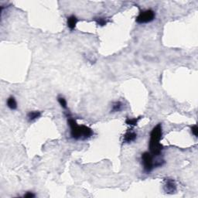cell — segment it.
I'll return each mask as SVG.
<instances>
[{"label": "cell", "mask_w": 198, "mask_h": 198, "mask_svg": "<svg viewBox=\"0 0 198 198\" xmlns=\"http://www.w3.org/2000/svg\"><path fill=\"white\" fill-rule=\"evenodd\" d=\"M67 122L71 128V136L74 140H85L94 135V132L91 128L84 125L79 126L76 120L71 117H69Z\"/></svg>", "instance_id": "6da1fadb"}, {"label": "cell", "mask_w": 198, "mask_h": 198, "mask_svg": "<svg viewBox=\"0 0 198 198\" xmlns=\"http://www.w3.org/2000/svg\"><path fill=\"white\" fill-rule=\"evenodd\" d=\"M162 136H163V129H162V125L160 123L155 126L150 133L149 148H150V153L153 156H160L162 150H163V146L160 143Z\"/></svg>", "instance_id": "7a4b0ae2"}, {"label": "cell", "mask_w": 198, "mask_h": 198, "mask_svg": "<svg viewBox=\"0 0 198 198\" xmlns=\"http://www.w3.org/2000/svg\"><path fill=\"white\" fill-rule=\"evenodd\" d=\"M141 159L145 172H146L147 173H150L153 170V168L155 167L153 156L149 152H145L142 154Z\"/></svg>", "instance_id": "3957f363"}, {"label": "cell", "mask_w": 198, "mask_h": 198, "mask_svg": "<svg viewBox=\"0 0 198 198\" xmlns=\"http://www.w3.org/2000/svg\"><path fill=\"white\" fill-rule=\"evenodd\" d=\"M155 16V12L152 9H146V10L141 11L137 17H136V23L140 24L143 23H150L152 21L154 20Z\"/></svg>", "instance_id": "277c9868"}, {"label": "cell", "mask_w": 198, "mask_h": 198, "mask_svg": "<svg viewBox=\"0 0 198 198\" xmlns=\"http://www.w3.org/2000/svg\"><path fill=\"white\" fill-rule=\"evenodd\" d=\"M164 191L166 193H173L176 191V184L175 181L171 179H166L163 186Z\"/></svg>", "instance_id": "5b68a950"}, {"label": "cell", "mask_w": 198, "mask_h": 198, "mask_svg": "<svg viewBox=\"0 0 198 198\" xmlns=\"http://www.w3.org/2000/svg\"><path fill=\"white\" fill-rule=\"evenodd\" d=\"M137 138V134L135 132L128 130L123 136V143H130L134 142Z\"/></svg>", "instance_id": "8992f818"}, {"label": "cell", "mask_w": 198, "mask_h": 198, "mask_svg": "<svg viewBox=\"0 0 198 198\" xmlns=\"http://www.w3.org/2000/svg\"><path fill=\"white\" fill-rule=\"evenodd\" d=\"M77 22H78V19H77L75 16L74 15L70 16L69 17H67V27H68L71 30H73L75 29Z\"/></svg>", "instance_id": "52a82bcc"}, {"label": "cell", "mask_w": 198, "mask_h": 198, "mask_svg": "<svg viewBox=\"0 0 198 198\" xmlns=\"http://www.w3.org/2000/svg\"><path fill=\"white\" fill-rule=\"evenodd\" d=\"M41 116V112L39 111H30L27 114V119L29 122H34Z\"/></svg>", "instance_id": "ba28073f"}, {"label": "cell", "mask_w": 198, "mask_h": 198, "mask_svg": "<svg viewBox=\"0 0 198 198\" xmlns=\"http://www.w3.org/2000/svg\"><path fill=\"white\" fill-rule=\"evenodd\" d=\"M6 104L7 106H8L11 110H15L17 108V102L13 96H11V97H9L7 99Z\"/></svg>", "instance_id": "9c48e42d"}, {"label": "cell", "mask_w": 198, "mask_h": 198, "mask_svg": "<svg viewBox=\"0 0 198 198\" xmlns=\"http://www.w3.org/2000/svg\"><path fill=\"white\" fill-rule=\"evenodd\" d=\"M142 117H139V118H127L126 120V123L128 125V126H130L132 127L133 126H137L138 122L141 119Z\"/></svg>", "instance_id": "30bf717a"}, {"label": "cell", "mask_w": 198, "mask_h": 198, "mask_svg": "<svg viewBox=\"0 0 198 198\" xmlns=\"http://www.w3.org/2000/svg\"><path fill=\"white\" fill-rule=\"evenodd\" d=\"M94 21L96 23L97 26L100 27H104V26L107 25V23L109 22V20L108 19L104 18V17H97V18H94Z\"/></svg>", "instance_id": "8fae6325"}, {"label": "cell", "mask_w": 198, "mask_h": 198, "mask_svg": "<svg viewBox=\"0 0 198 198\" xmlns=\"http://www.w3.org/2000/svg\"><path fill=\"white\" fill-rule=\"evenodd\" d=\"M123 108V104L121 101H115L112 104V108H111V111L112 112H117V111H120Z\"/></svg>", "instance_id": "7c38bea8"}, {"label": "cell", "mask_w": 198, "mask_h": 198, "mask_svg": "<svg viewBox=\"0 0 198 198\" xmlns=\"http://www.w3.org/2000/svg\"><path fill=\"white\" fill-rule=\"evenodd\" d=\"M57 101H58L59 104H61V106L63 108L67 109V101H66V99L64 98V97H62V96H59V97H57Z\"/></svg>", "instance_id": "4fadbf2b"}, {"label": "cell", "mask_w": 198, "mask_h": 198, "mask_svg": "<svg viewBox=\"0 0 198 198\" xmlns=\"http://www.w3.org/2000/svg\"><path fill=\"white\" fill-rule=\"evenodd\" d=\"M191 132L192 133H193V135H194L196 137H197L198 136V128H197V126L196 125H194V126H193L191 127Z\"/></svg>", "instance_id": "5bb4252c"}, {"label": "cell", "mask_w": 198, "mask_h": 198, "mask_svg": "<svg viewBox=\"0 0 198 198\" xmlns=\"http://www.w3.org/2000/svg\"><path fill=\"white\" fill-rule=\"evenodd\" d=\"M23 196L26 198H33V197H35V194L31 193V192H27L26 194H24Z\"/></svg>", "instance_id": "9a60e30c"}]
</instances>
